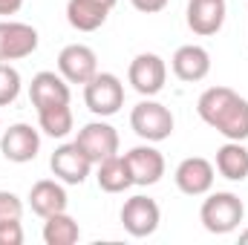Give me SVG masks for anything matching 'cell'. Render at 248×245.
<instances>
[{
	"instance_id": "6da1fadb",
	"label": "cell",
	"mask_w": 248,
	"mask_h": 245,
	"mask_svg": "<svg viewBox=\"0 0 248 245\" xmlns=\"http://www.w3.org/2000/svg\"><path fill=\"white\" fill-rule=\"evenodd\" d=\"M196 113L228 141L248 138V101L231 87H208L196 101Z\"/></svg>"
},
{
	"instance_id": "7a4b0ae2",
	"label": "cell",
	"mask_w": 248,
	"mask_h": 245,
	"mask_svg": "<svg viewBox=\"0 0 248 245\" xmlns=\"http://www.w3.org/2000/svg\"><path fill=\"white\" fill-rule=\"evenodd\" d=\"M199 219H202L208 234H231L246 219V205L237 193L217 190V193H208V199L202 202Z\"/></svg>"
},
{
	"instance_id": "3957f363",
	"label": "cell",
	"mask_w": 248,
	"mask_h": 245,
	"mask_svg": "<svg viewBox=\"0 0 248 245\" xmlns=\"http://www.w3.org/2000/svg\"><path fill=\"white\" fill-rule=\"evenodd\" d=\"M84 104L93 116L110 119L124 107V84L113 72H95L84 84Z\"/></svg>"
},
{
	"instance_id": "277c9868",
	"label": "cell",
	"mask_w": 248,
	"mask_h": 245,
	"mask_svg": "<svg viewBox=\"0 0 248 245\" xmlns=\"http://www.w3.org/2000/svg\"><path fill=\"white\" fill-rule=\"evenodd\" d=\"M130 127H133V133H136L139 138L156 144V141L170 138V133H173V113H170L165 104H159V101H153V98H144V101H139V104L133 107V113H130Z\"/></svg>"
},
{
	"instance_id": "5b68a950",
	"label": "cell",
	"mask_w": 248,
	"mask_h": 245,
	"mask_svg": "<svg viewBox=\"0 0 248 245\" xmlns=\"http://www.w3.org/2000/svg\"><path fill=\"white\" fill-rule=\"evenodd\" d=\"M127 81L133 84V90L144 98H153L165 90V81H168V63L162 61L156 52H139L130 69H127Z\"/></svg>"
},
{
	"instance_id": "8992f818",
	"label": "cell",
	"mask_w": 248,
	"mask_h": 245,
	"mask_svg": "<svg viewBox=\"0 0 248 245\" xmlns=\"http://www.w3.org/2000/svg\"><path fill=\"white\" fill-rule=\"evenodd\" d=\"M159 222H162V211H159L156 199H150V196L136 193L122 205V225L136 240H144V237L156 234Z\"/></svg>"
},
{
	"instance_id": "52a82bcc",
	"label": "cell",
	"mask_w": 248,
	"mask_h": 245,
	"mask_svg": "<svg viewBox=\"0 0 248 245\" xmlns=\"http://www.w3.org/2000/svg\"><path fill=\"white\" fill-rule=\"evenodd\" d=\"M75 144L84 150V156L93 165H101L104 159L119 153V133H116L113 124H107V122H90L78 130Z\"/></svg>"
},
{
	"instance_id": "ba28073f",
	"label": "cell",
	"mask_w": 248,
	"mask_h": 245,
	"mask_svg": "<svg viewBox=\"0 0 248 245\" xmlns=\"http://www.w3.org/2000/svg\"><path fill=\"white\" fill-rule=\"evenodd\" d=\"M38 49V29L20 20H0V61H23Z\"/></svg>"
},
{
	"instance_id": "9c48e42d",
	"label": "cell",
	"mask_w": 248,
	"mask_h": 245,
	"mask_svg": "<svg viewBox=\"0 0 248 245\" xmlns=\"http://www.w3.org/2000/svg\"><path fill=\"white\" fill-rule=\"evenodd\" d=\"M41 150V133L32 124H12L9 130H3L0 136V153L15 162V165H26L38 156Z\"/></svg>"
},
{
	"instance_id": "30bf717a",
	"label": "cell",
	"mask_w": 248,
	"mask_h": 245,
	"mask_svg": "<svg viewBox=\"0 0 248 245\" xmlns=\"http://www.w3.org/2000/svg\"><path fill=\"white\" fill-rule=\"evenodd\" d=\"M124 159H127L133 184H139V187H150V184H156L165 176V156H162L150 141H147V144H139V147H133V150H127Z\"/></svg>"
},
{
	"instance_id": "8fae6325",
	"label": "cell",
	"mask_w": 248,
	"mask_h": 245,
	"mask_svg": "<svg viewBox=\"0 0 248 245\" xmlns=\"http://www.w3.org/2000/svg\"><path fill=\"white\" fill-rule=\"evenodd\" d=\"M49 168H52L55 179H61L63 184H84L90 170H93V162L84 156V150L75 141H69V144L55 147V153L49 159Z\"/></svg>"
},
{
	"instance_id": "7c38bea8",
	"label": "cell",
	"mask_w": 248,
	"mask_h": 245,
	"mask_svg": "<svg viewBox=\"0 0 248 245\" xmlns=\"http://www.w3.org/2000/svg\"><path fill=\"white\" fill-rule=\"evenodd\" d=\"M214 176H217L214 165L208 159H202V156H187V159H182L179 168H176V173H173L176 187L185 196H205V193H211Z\"/></svg>"
},
{
	"instance_id": "4fadbf2b",
	"label": "cell",
	"mask_w": 248,
	"mask_h": 245,
	"mask_svg": "<svg viewBox=\"0 0 248 245\" xmlns=\"http://www.w3.org/2000/svg\"><path fill=\"white\" fill-rule=\"evenodd\" d=\"M58 72L69 84H87L98 72V58L90 46L84 44H69L58 55Z\"/></svg>"
},
{
	"instance_id": "5bb4252c",
	"label": "cell",
	"mask_w": 248,
	"mask_h": 245,
	"mask_svg": "<svg viewBox=\"0 0 248 245\" xmlns=\"http://www.w3.org/2000/svg\"><path fill=\"white\" fill-rule=\"evenodd\" d=\"M69 81L63 78L61 72H38L29 84V101L35 110L41 107H49V104H69Z\"/></svg>"
},
{
	"instance_id": "9a60e30c",
	"label": "cell",
	"mask_w": 248,
	"mask_h": 245,
	"mask_svg": "<svg viewBox=\"0 0 248 245\" xmlns=\"http://www.w3.org/2000/svg\"><path fill=\"white\" fill-rule=\"evenodd\" d=\"M225 23V0H190L187 3V29L193 35H217Z\"/></svg>"
},
{
	"instance_id": "2e32d148",
	"label": "cell",
	"mask_w": 248,
	"mask_h": 245,
	"mask_svg": "<svg viewBox=\"0 0 248 245\" xmlns=\"http://www.w3.org/2000/svg\"><path fill=\"white\" fill-rule=\"evenodd\" d=\"M170 66H173V75L185 84H196L202 81L208 72H211V55L205 46H196V44H185L173 52L170 58Z\"/></svg>"
},
{
	"instance_id": "e0dca14e",
	"label": "cell",
	"mask_w": 248,
	"mask_h": 245,
	"mask_svg": "<svg viewBox=\"0 0 248 245\" xmlns=\"http://www.w3.org/2000/svg\"><path fill=\"white\" fill-rule=\"evenodd\" d=\"M66 205H69V196H66V190H63L61 179H58V182H55V179H41V182L32 184V190H29V208H32V214H38L41 219L66 211Z\"/></svg>"
},
{
	"instance_id": "ac0fdd59",
	"label": "cell",
	"mask_w": 248,
	"mask_h": 245,
	"mask_svg": "<svg viewBox=\"0 0 248 245\" xmlns=\"http://www.w3.org/2000/svg\"><path fill=\"white\" fill-rule=\"evenodd\" d=\"M217 173L228 182L248 179V150L243 141H225L217 150Z\"/></svg>"
},
{
	"instance_id": "d6986e66",
	"label": "cell",
	"mask_w": 248,
	"mask_h": 245,
	"mask_svg": "<svg viewBox=\"0 0 248 245\" xmlns=\"http://www.w3.org/2000/svg\"><path fill=\"white\" fill-rule=\"evenodd\" d=\"M107 15H110V9H104V6H98L93 0H69L66 3V20L78 32H95V29H101L104 20H107Z\"/></svg>"
},
{
	"instance_id": "ffe728a7",
	"label": "cell",
	"mask_w": 248,
	"mask_h": 245,
	"mask_svg": "<svg viewBox=\"0 0 248 245\" xmlns=\"http://www.w3.org/2000/svg\"><path fill=\"white\" fill-rule=\"evenodd\" d=\"M98 168V173H95V179H98V187L101 190H107V193H124L127 187H133V176H130V168H127V159L124 156H110V159H104L101 165H95Z\"/></svg>"
},
{
	"instance_id": "44dd1931",
	"label": "cell",
	"mask_w": 248,
	"mask_h": 245,
	"mask_svg": "<svg viewBox=\"0 0 248 245\" xmlns=\"http://www.w3.org/2000/svg\"><path fill=\"white\" fill-rule=\"evenodd\" d=\"M78 240H81V228L66 211L44 219V243L46 245H75Z\"/></svg>"
},
{
	"instance_id": "7402d4cb",
	"label": "cell",
	"mask_w": 248,
	"mask_h": 245,
	"mask_svg": "<svg viewBox=\"0 0 248 245\" xmlns=\"http://www.w3.org/2000/svg\"><path fill=\"white\" fill-rule=\"evenodd\" d=\"M38 124H41V130H44L46 136L63 138V136L72 133L75 119H72L69 104H49V107H41V110H38Z\"/></svg>"
},
{
	"instance_id": "603a6c76",
	"label": "cell",
	"mask_w": 248,
	"mask_h": 245,
	"mask_svg": "<svg viewBox=\"0 0 248 245\" xmlns=\"http://www.w3.org/2000/svg\"><path fill=\"white\" fill-rule=\"evenodd\" d=\"M20 87H23L20 72H17L12 63L0 61V107L15 104V101H17V95H20Z\"/></svg>"
},
{
	"instance_id": "cb8c5ba5",
	"label": "cell",
	"mask_w": 248,
	"mask_h": 245,
	"mask_svg": "<svg viewBox=\"0 0 248 245\" xmlns=\"http://www.w3.org/2000/svg\"><path fill=\"white\" fill-rule=\"evenodd\" d=\"M23 216V202L12 190H0V222H15Z\"/></svg>"
},
{
	"instance_id": "d4e9b609",
	"label": "cell",
	"mask_w": 248,
	"mask_h": 245,
	"mask_svg": "<svg viewBox=\"0 0 248 245\" xmlns=\"http://www.w3.org/2000/svg\"><path fill=\"white\" fill-rule=\"evenodd\" d=\"M20 243H23L20 219H15V222H0V245H20Z\"/></svg>"
},
{
	"instance_id": "484cf974",
	"label": "cell",
	"mask_w": 248,
	"mask_h": 245,
	"mask_svg": "<svg viewBox=\"0 0 248 245\" xmlns=\"http://www.w3.org/2000/svg\"><path fill=\"white\" fill-rule=\"evenodd\" d=\"M130 3H133V9H139L144 15H156L168 6V0H130Z\"/></svg>"
},
{
	"instance_id": "4316f807",
	"label": "cell",
	"mask_w": 248,
	"mask_h": 245,
	"mask_svg": "<svg viewBox=\"0 0 248 245\" xmlns=\"http://www.w3.org/2000/svg\"><path fill=\"white\" fill-rule=\"evenodd\" d=\"M23 6V0H0V17H9V15H17Z\"/></svg>"
},
{
	"instance_id": "83f0119b",
	"label": "cell",
	"mask_w": 248,
	"mask_h": 245,
	"mask_svg": "<svg viewBox=\"0 0 248 245\" xmlns=\"http://www.w3.org/2000/svg\"><path fill=\"white\" fill-rule=\"evenodd\" d=\"M93 3H98V6H104V9H110V12H113V6H116L119 0H93Z\"/></svg>"
},
{
	"instance_id": "f1b7e54d",
	"label": "cell",
	"mask_w": 248,
	"mask_h": 245,
	"mask_svg": "<svg viewBox=\"0 0 248 245\" xmlns=\"http://www.w3.org/2000/svg\"><path fill=\"white\" fill-rule=\"evenodd\" d=\"M240 243H246V245H248V228L243 231V234H240Z\"/></svg>"
}]
</instances>
